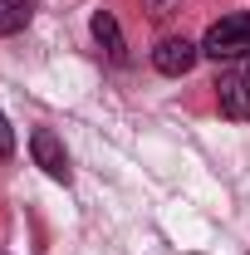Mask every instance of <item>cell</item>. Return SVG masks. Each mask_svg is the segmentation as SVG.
Wrapping results in <instances>:
<instances>
[{
	"mask_svg": "<svg viewBox=\"0 0 250 255\" xmlns=\"http://www.w3.org/2000/svg\"><path fill=\"white\" fill-rule=\"evenodd\" d=\"M246 79H250V69H246Z\"/></svg>",
	"mask_w": 250,
	"mask_h": 255,
	"instance_id": "9c48e42d",
	"label": "cell"
},
{
	"mask_svg": "<svg viewBox=\"0 0 250 255\" xmlns=\"http://www.w3.org/2000/svg\"><path fill=\"white\" fill-rule=\"evenodd\" d=\"M196 59H201V44H191L187 34H167L152 49V69L167 74V79H187L191 69H196Z\"/></svg>",
	"mask_w": 250,
	"mask_h": 255,
	"instance_id": "7a4b0ae2",
	"label": "cell"
},
{
	"mask_svg": "<svg viewBox=\"0 0 250 255\" xmlns=\"http://www.w3.org/2000/svg\"><path fill=\"white\" fill-rule=\"evenodd\" d=\"M201 54L206 59H241V54H250V10L216 20L201 34Z\"/></svg>",
	"mask_w": 250,
	"mask_h": 255,
	"instance_id": "6da1fadb",
	"label": "cell"
},
{
	"mask_svg": "<svg viewBox=\"0 0 250 255\" xmlns=\"http://www.w3.org/2000/svg\"><path fill=\"white\" fill-rule=\"evenodd\" d=\"M30 20H34V0H0V39L20 34Z\"/></svg>",
	"mask_w": 250,
	"mask_h": 255,
	"instance_id": "8992f818",
	"label": "cell"
},
{
	"mask_svg": "<svg viewBox=\"0 0 250 255\" xmlns=\"http://www.w3.org/2000/svg\"><path fill=\"white\" fill-rule=\"evenodd\" d=\"M216 98H221V113H226V118L250 123V79L246 74H226L216 84Z\"/></svg>",
	"mask_w": 250,
	"mask_h": 255,
	"instance_id": "277c9868",
	"label": "cell"
},
{
	"mask_svg": "<svg viewBox=\"0 0 250 255\" xmlns=\"http://www.w3.org/2000/svg\"><path fill=\"white\" fill-rule=\"evenodd\" d=\"M142 10H147L152 20H167V15H177V10H182V0H142Z\"/></svg>",
	"mask_w": 250,
	"mask_h": 255,
	"instance_id": "52a82bcc",
	"label": "cell"
},
{
	"mask_svg": "<svg viewBox=\"0 0 250 255\" xmlns=\"http://www.w3.org/2000/svg\"><path fill=\"white\" fill-rule=\"evenodd\" d=\"M15 152V128H10V118L0 113V157H10Z\"/></svg>",
	"mask_w": 250,
	"mask_h": 255,
	"instance_id": "ba28073f",
	"label": "cell"
},
{
	"mask_svg": "<svg viewBox=\"0 0 250 255\" xmlns=\"http://www.w3.org/2000/svg\"><path fill=\"white\" fill-rule=\"evenodd\" d=\"M89 30H94V39L103 44V49H108V59H113V64H127V44H123V30H118L113 10H94Z\"/></svg>",
	"mask_w": 250,
	"mask_h": 255,
	"instance_id": "5b68a950",
	"label": "cell"
},
{
	"mask_svg": "<svg viewBox=\"0 0 250 255\" xmlns=\"http://www.w3.org/2000/svg\"><path fill=\"white\" fill-rule=\"evenodd\" d=\"M30 157H34V167H44L54 182H69V152H64V142H59L54 128H34L30 132Z\"/></svg>",
	"mask_w": 250,
	"mask_h": 255,
	"instance_id": "3957f363",
	"label": "cell"
}]
</instances>
